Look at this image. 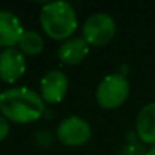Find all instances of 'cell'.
Listing matches in <instances>:
<instances>
[{
  "label": "cell",
  "instance_id": "4fadbf2b",
  "mask_svg": "<svg viewBox=\"0 0 155 155\" xmlns=\"http://www.w3.org/2000/svg\"><path fill=\"white\" fill-rule=\"evenodd\" d=\"M37 141H38L40 146L47 147V146H50L52 141H53V134H52L50 131H40V132L37 134Z\"/></svg>",
  "mask_w": 155,
  "mask_h": 155
},
{
  "label": "cell",
  "instance_id": "30bf717a",
  "mask_svg": "<svg viewBox=\"0 0 155 155\" xmlns=\"http://www.w3.org/2000/svg\"><path fill=\"white\" fill-rule=\"evenodd\" d=\"M88 52H90V44L82 37H71L62 41V44L59 46L58 58L67 65H76L81 61H84Z\"/></svg>",
  "mask_w": 155,
  "mask_h": 155
},
{
  "label": "cell",
  "instance_id": "6da1fadb",
  "mask_svg": "<svg viewBox=\"0 0 155 155\" xmlns=\"http://www.w3.org/2000/svg\"><path fill=\"white\" fill-rule=\"evenodd\" d=\"M44 111L46 102L43 97L28 87H14L0 93V113L9 122L32 123Z\"/></svg>",
  "mask_w": 155,
  "mask_h": 155
},
{
  "label": "cell",
  "instance_id": "5b68a950",
  "mask_svg": "<svg viewBox=\"0 0 155 155\" xmlns=\"http://www.w3.org/2000/svg\"><path fill=\"white\" fill-rule=\"evenodd\" d=\"M55 134L64 146L78 147L85 144L91 138V126L79 116H68L59 122Z\"/></svg>",
  "mask_w": 155,
  "mask_h": 155
},
{
  "label": "cell",
  "instance_id": "9a60e30c",
  "mask_svg": "<svg viewBox=\"0 0 155 155\" xmlns=\"http://www.w3.org/2000/svg\"><path fill=\"white\" fill-rule=\"evenodd\" d=\"M146 155H155V146H150V147L146 150Z\"/></svg>",
  "mask_w": 155,
  "mask_h": 155
},
{
  "label": "cell",
  "instance_id": "52a82bcc",
  "mask_svg": "<svg viewBox=\"0 0 155 155\" xmlns=\"http://www.w3.org/2000/svg\"><path fill=\"white\" fill-rule=\"evenodd\" d=\"M68 91V78L61 70L47 71L40 82V96L46 104H59Z\"/></svg>",
  "mask_w": 155,
  "mask_h": 155
},
{
  "label": "cell",
  "instance_id": "ba28073f",
  "mask_svg": "<svg viewBox=\"0 0 155 155\" xmlns=\"http://www.w3.org/2000/svg\"><path fill=\"white\" fill-rule=\"evenodd\" d=\"M25 34L20 18L11 11H0V47H15Z\"/></svg>",
  "mask_w": 155,
  "mask_h": 155
},
{
  "label": "cell",
  "instance_id": "8992f818",
  "mask_svg": "<svg viewBox=\"0 0 155 155\" xmlns=\"http://www.w3.org/2000/svg\"><path fill=\"white\" fill-rule=\"evenodd\" d=\"M26 71V58L20 49L9 47L0 52V81L14 84Z\"/></svg>",
  "mask_w": 155,
  "mask_h": 155
},
{
  "label": "cell",
  "instance_id": "7a4b0ae2",
  "mask_svg": "<svg viewBox=\"0 0 155 155\" xmlns=\"http://www.w3.org/2000/svg\"><path fill=\"white\" fill-rule=\"evenodd\" d=\"M40 23L44 34L56 41L71 38L78 29V15L74 8L65 0L44 3L40 12Z\"/></svg>",
  "mask_w": 155,
  "mask_h": 155
},
{
  "label": "cell",
  "instance_id": "9c48e42d",
  "mask_svg": "<svg viewBox=\"0 0 155 155\" xmlns=\"http://www.w3.org/2000/svg\"><path fill=\"white\" fill-rule=\"evenodd\" d=\"M135 134L143 144L155 146V102L146 104L137 114Z\"/></svg>",
  "mask_w": 155,
  "mask_h": 155
},
{
  "label": "cell",
  "instance_id": "277c9868",
  "mask_svg": "<svg viewBox=\"0 0 155 155\" xmlns=\"http://www.w3.org/2000/svg\"><path fill=\"white\" fill-rule=\"evenodd\" d=\"M117 32L116 20L107 12L91 14L82 26V38L90 46H105L108 44Z\"/></svg>",
  "mask_w": 155,
  "mask_h": 155
},
{
  "label": "cell",
  "instance_id": "5bb4252c",
  "mask_svg": "<svg viewBox=\"0 0 155 155\" xmlns=\"http://www.w3.org/2000/svg\"><path fill=\"white\" fill-rule=\"evenodd\" d=\"M9 134V120L0 114V141H3Z\"/></svg>",
  "mask_w": 155,
  "mask_h": 155
},
{
  "label": "cell",
  "instance_id": "7c38bea8",
  "mask_svg": "<svg viewBox=\"0 0 155 155\" xmlns=\"http://www.w3.org/2000/svg\"><path fill=\"white\" fill-rule=\"evenodd\" d=\"M119 155H146V149L141 141H129L119 150Z\"/></svg>",
  "mask_w": 155,
  "mask_h": 155
},
{
  "label": "cell",
  "instance_id": "3957f363",
  "mask_svg": "<svg viewBox=\"0 0 155 155\" xmlns=\"http://www.w3.org/2000/svg\"><path fill=\"white\" fill-rule=\"evenodd\" d=\"M131 85L123 73H111L105 76L96 88V102L104 110H116L126 102Z\"/></svg>",
  "mask_w": 155,
  "mask_h": 155
},
{
  "label": "cell",
  "instance_id": "8fae6325",
  "mask_svg": "<svg viewBox=\"0 0 155 155\" xmlns=\"http://www.w3.org/2000/svg\"><path fill=\"white\" fill-rule=\"evenodd\" d=\"M18 49L25 55H38L44 49V38L35 31H25L18 41Z\"/></svg>",
  "mask_w": 155,
  "mask_h": 155
}]
</instances>
